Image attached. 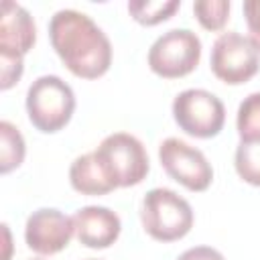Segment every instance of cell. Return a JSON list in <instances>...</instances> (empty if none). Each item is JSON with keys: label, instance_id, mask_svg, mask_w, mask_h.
Masks as SVG:
<instances>
[{"label": "cell", "instance_id": "7a4b0ae2", "mask_svg": "<svg viewBox=\"0 0 260 260\" xmlns=\"http://www.w3.org/2000/svg\"><path fill=\"white\" fill-rule=\"evenodd\" d=\"M140 221L144 232L156 242H177L183 240L193 223V207L177 191L167 187H154L146 191L140 203Z\"/></svg>", "mask_w": 260, "mask_h": 260}, {"label": "cell", "instance_id": "44dd1931", "mask_svg": "<svg viewBox=\"0 0 260 260\" xmlns=\"http://www.w3.org/2000/svg\"><path fill=\"white\" fill-rule=\"evenodd\" d=\"M2 234H4V244H6V254H4L2 260H10V254H8V250H10V230H8L6 223H2Z\"/></svg>", "mask_w": 260, "mask_h": 260}, {"label": "cell", "instance_id": "9c48e42d", "mask_svg": "<svg viewBox=\"0 0 260 260\" xmlns=\"http://www.w3.org/2000/svg\"><path fill=\"white\" fill-rule=\"evenodd\" d=\"M73 236V217L65 215L57 207H39L24 223V242L28 250L39 256L59 254L69 246Z\"/></svg>", "mask_w": 260, "mask_h": 260}, {"label": "cell", "instance_id": "e0dca14e", "mask_svg": "<svg viewBox=\"0 0 260 260\" xmlns=\"http://www.w3.org/2000/svg\"><path fill=\"white\" fill-rule=\"evenodd\" d=\"M193 14L205 30H221L230 18L228 0H197L193 2Z\"/></svg>", "mask_w": 260, "mask_h": 260}, {"label": "cell", "instance_id": "2e32d148", "mask_svg": "<svg viewBox=\"0 0 260 260\" xmlns=\"http://www.w3.org/2000/svg\"><path fill=\"white\" fill-rule=\"evenodd\" d=\"M234 167L244 183L260 187V142H240L234 152Z\"/></svg>", "mask_w": 260, "mask_h": 260}, {"label": "cell", "instance_id": "52a82bcc", "mask_svg": "<svg viewBox=\"0 0 260 260\" xmlns=\"http://www.w3.org/2000/svg\"><path fill=\"white\" fill-rule=\"evenodd\" d=\"M209 67L219 81L242 85L260 71V49L250 37L238 30L221 32L213 41Z\"/></svg>", "mask_w": 260, "mask_h": 260}, {"label": "cell", "instance_id": "4fadbf2b", "mask_svg": "<svg viewBox=\"0 0 260 260\" xmlns=\"http://www.w3.org/2000/svg\"><path fill=\"white\" fill-rule=\"evenodd\" d=\"M26 156V142L20 130L8 122H0V173L8 175L10 171L18 169Z\"/></svg>", "mask_w": 260, "mask_h": 260}, {"label": "cell", "instance_id": "ac0fdd59", "mask_svg": "<svg viewBox=\"0 0 260 260\" xmlns=\"http://www.w3.org/2000/svg\"><path fill=\"white\" fill-rule=\"evenodd\" d=\"M22 71H24V59L0 55V89L8 91L10 87H14L20 81Z\"/></svg>", "mask_w": 260, "mask_h": 260}, {"label": "cell", "instance_id": "d6986e66", "mask_svg": "<svg viewBox=\"0 0 260 260\" xmlns=\"http://www.w3.org/2000/svg\"><path fill=\"white\" fill-rule=\"evenodd\" d=\"M244 16H246V24L250 30V39L260 49V0H246Z\"/></svg>", "mask_w": 260, "mask_h": 260}, {"label": "cell", "instance_id": "ffe728a7", "mask_svg": "<svg viewBox=\"0 0 260 260\" xmlns=\"http://www.w3.org/2000/svg\"><path fill=\"white\" fill-rule=\"evenodd\" d=\"M175 260H225L223 254L211 246H193L181 252Z\"/></svg>", "mask_w": 260, "mask_h": 260}, {"label": "cell", "instance_id": "8992f818", "mask_svg": "<svg viewBox=\"0 0 260 260\" xmlns=\"http://www.w3.org/2000/svg\"><path fill=\"white\" fill-rule=\"evenodd\" d=\"M175 124L193 138H213L223 130L225 106L223 102L201 87H189L175 95L173 106Z\"/></svg>", "mask_w": 260, "mask_h": 260}, {"label": "cell", "instance_id": "277c9868", "mask_svg": "<svg viewBox=\"0 0 260 260\" xmlns=\"http://www.w3.org/2000/svg\"><path fill=\"white\" fill-rule=\"evenodd\" d=\"M93 154L114 189L140 185L150 171V160L144 144L130 132L108 134L93 148Z\"/></svg>", "mask_w": 260, "mask_h": 260}, {"label": "cell", "instance_id": "603a6c76", "mask_svg": "<svg viewBox=\"0 0 260 260\" xmlns=\"http://www.w3.org/2000/svg\"><path fill=\"white\" fill-rule=\"evenodd\" d=\"M30 260H45V258H43V256H39V258H30Z\"/></svg>", "mask_w": 260, "mask_h": 260}, {"label": "cell", "instance_id": "6da1fadb", "mask_svg": "<svg viewBox=\"0 0 260 260\" xmlns=\"http://www.w3.org/2000/svg\"><path fill=\"white\" fill-rule=\"evenodd\" d=\"M49 41L61 63L75 77L98 79L112 65V43L85 12L73 8L57 10L49 20Z\"/></svg>", "mask_w": 260, "mask_h": 260}, {"label": "cell", "instance_id": "30bf717a", "mask_svg": "<svg viewBox=\"0 0 260 260\" xmlns=\"http://www.w3.org/2000/svg\"><path fill=\"white\" fill-rule=\"evenodd\" d=\"M75 238L81 246L91 250L110 248L122 232V221L116 211L104 205H85L79 207L73 215Z\"/></svg>", "mask_w": 260, "mask_h": 260}, {"label": "cell", "instance_id": "9a60e30c", "mask_svg": "<svg viewBox=\"0 0 260 260\" xmlns=\"http://www.w3.org/2000/svg\"><path fill=\"white\" fill-rule=\"evenodd\" d=\"M236 128L240 142H260V91H252L240 102Z\"/></svg>", "mask_w": 260, "mask_h": 260}, {"label": "cell", "instance_id": "5bb4252c", "mask_svg": "<svg viewBox=\"0 0 260 260\" xmlns=\"http://www.w3.org/2000/svg\"><path fill=\"white\" fill-rule=\"evenodd\" d=\"M181 8L179 0H132L128 2V14L142 26H154L169 20Z\"/></svg>", "mask_w": 260, "mask_h": 260}, {"label": "cell", "instance_id": "3957f363", "mask_svg": "<svg viewBox=\"0 0 260 260\" xmlns=\"http://www.w3.org/2000/svg\"><path fill=\"white\" fill-rule=\"evenodd\" d=\"M26 116L43 134L63 130L75 112L77 100L73 87L59 75H41L26 89Z\"/></svg>", "mask_w": 260, "mask_h": 260}, {"label": "cell", "instance_id": "ba28073f", "mask_svg": "<svg viewBox=\"0 0 260 260\" xmlns=\"http://www.w3.org/2000/svg\"><path fill=\"white\" fill-rule=\"evenodd\" d=\"M158 160L165 173L187 191L201 193L213 181V167L207 156L181 138H165L158 144Z\"/></svg>", "mask_w": 260, "mask_h": 260}, {"label": "cell", "instance_id": "5b68a950", "mask_svg": "<svg viewBox=\"0 0 260 260\" xmlns=\"http://www.w3.org/2000/svg\"><path fill=\"white\" fill-rule=\"evenodd\" d=\"M201 39L191 28H171L148 49V67L162 79H179L195 71L201 61Z\"/></svg>", "mask_w": 260, "mask_h": 260}, {"label": "cell", "instance_id": "8fae6325", "mask_svg": "<svg viewBox=\"0 0 260 260\" xmlns=\"http://www.w3.org/2000/svg\"><path fill=\"white\" fill-rule=\"evenodd\" d=\"M37 43V26L30 12L12 0L2 2L0 12V55L24 59Z\"/></svg>", "mask_w": 260, "mask_h": 260}, {"label": "cell", "instance_id": "7c38bea8", "mask_svg": "<svg viewBox=\"0 0 260 260\" xmlns=\"http://www.w3.org/2000/svg\"><path fill=\"white\" fill-rule=\"evenodd\" d=\"M69 183H71L73 191H77L81 195H89V197H98V195H106V193L114 191V185L110 183V179L102 171L100 162L95 160L93 150L79 154L71 162Z\"/></svg>", "mask_w": 260, "mask_h": 260}, {"label": "cell", "instance_id": "7402d4cb", "mask_svg": "<svg viewBox=\"0 0 260 260\" xmlns=\"http://www.w3.org/2000/svg\"><path fill=\"white\" fill-rule=\"evenodd\" d=\"M85 260H104V258H85Z\"/></svg>", "mask_w": 260, "mask_h": 260}]
</instances>
